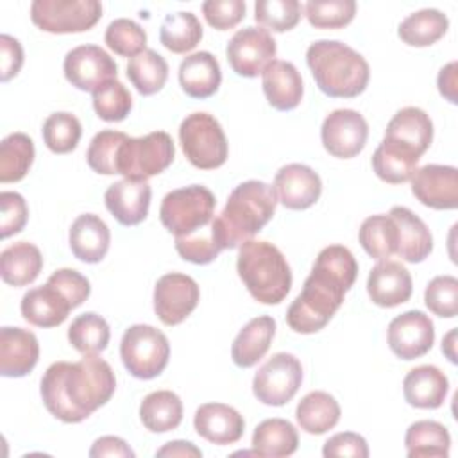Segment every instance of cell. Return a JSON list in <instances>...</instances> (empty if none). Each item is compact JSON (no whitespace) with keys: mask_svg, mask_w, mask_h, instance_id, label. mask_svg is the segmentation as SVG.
<instances>
[{"mask_svg":"<svg viewBox=\"0 0 458 458\" xmlns=\"http://www.w3.org/2000/svg\"><path fill=\"white\" fill-rule=\"evenodd\" d=\"M114 390V372L98 354H84L75 363H52L45 370L39 386L45 408L66 424L88 419L113 397Z\"/></svg>","mask_w":458,"mask_h":458,"instance_id":"1","label":"cell"},{"mask_svg":"<svg viewBox=\"0 0 458 458\" xmlns=\"http://www.w3.org/2000/svg\"><path fill=\"white\" fill-rule=\"evenodd\" d=\"M358 276V261L344 245L324 247L286 311V324L301 335L320 331L342 306Z\"/></svg>","mask_w":458,"mask_h":458,"instance_id":"2","label":"cell"},{"mask_svg":"<svg viewBox=\"0 0 458 458\" xmlns=\"http://www.w3.org/2000/svg\"><path fill=\"white\" fill-rule=\"evenodd\" d=\"M277 193L263 181H245L238 184L225 208L211 220V236L220 250L236 249L252 240L274 216Z\"/></svg>","mask_w":458,"mask_h":458,"instance_id":"3","label":"cell"},{"mask_svg":"<svg viewBox=\"0 0 458 458\" xmlns=\"http://www.w3.org/2000/svg\"><path fill=\"white\" fill-rule=\"evenodd\" d=\"M306 63L318 89L333 98H354L365 91L370 68L361 54L336 39H318L306 50Z\"/></svg>","mask_w":458,"mask_h":458,"instance_id":"4","label":"cell"},{"mask_svg":"<svg viewBox=\"0 0 458 458\" xmlns=\"http://www.w3.org/2000/svg\"><path fill=\"white\" fill-rule=\"evenodd\" d=\"M236 270L249 293L261 304H279L292 288L286 258L265 240H247L240 245Z\"/></svg>","mask_w":458,"mask_h":458,"instance_id":"5","label":"cell"},{"mask_svg":"<svg viewBox=\"0 0 458 458\" xmlns=\"http://www.w3.org/2000/svg\"><path fill=\"white\" fill-rule=\"evenodd\" d=\"M215 195L202 184H191L172 190L165 195L159 218L168 233L177 236H190L211 224L215 213Z\"/></svg>","mask_w":458,"mask_h":458,"instance_id":"6","label":"cell"},{"mask_svg":"<svg viewBox=\"0 0 458 458\" xmlns=\"http://www.w3.org/2000/svg\"><path fill=\"white\" fill-rule=\"evenodd\" d=\"M179 141L186 159L200 170H215L227 159V138L209 113H191L179 125Z\"/></svg>","mask_w":458,"mask_h":458,"instance_id":"7","label":"cell"},{"mask_svg":"<svg viewBox=\"0 0 458 458\" xmlns=\"http://www.w3.org/2000/svg\"><path fill=\"white\" fill-rule=\"evenodd\" d=\"M175 156L168 132L154 131L141 138H127L116 159V172L129 181H147L165 172Z\"/></svg>","mask_w":458,"mask_h":458,"instance_id":"8","label":"cell"},{"mask_svg":"<svg viewBox=\"0 0 458 458\" xmlns=\"http://www.w3.org/2000/svg\"><path fill=\"white\" fill-rule=\"evenodd\" d=\"M120 358L131 376L154 379L168 365V338L163 331L148 324L129 326L120 342Z\"/></svg>","mask_w":458,"mask_h":458,"instance_id":"9","label":"cell"},{"mask_svg":"<svg viewBox=\"0 0 458 458\" xmlns=\"http://www.w3.org/2000/svg\"><path fill=\"white\" fill-rule=\"evenodd\" d=\"M102 18L98 0H34L30 20L36 27L50 34L84 32Z\"/></svg>","mask_w":458,"mask_h":458,"instance_id":"10","label":"cell"},{"mask_svg":"<svg viewBox=\"0 0 458 458\" xmlns=\"http://www.w3.org/2000/svg\"><path fill=\"white\" fill-rule=\"evenodd\" d=\"M302 383V365L290 352H276L252 379L256 399L267 406H283L297 394Z\"/></svg>","mask_w":458,"mask_h":458,"instance_id":"11","label":"cell"},{"mask_svg":"<svg viewBox=\"0 0 458 458\" xmlns=\"http://www.w3.org/2000/svg\"><path fill=\"white\" fill-rule=\"evenodd\" d=\"M276 41L263 27H243L229 39L225 55L233 72L240 77H258L274 61Z\"/></svg>","mask_w":458,"mask_h":458,"instance_id":"12","label":"cell"},{"mask_svg":"<svg viewBox=\"0 0 458 458\" xmlns=\"http://www.w3.org/2000/svg\"><path fill=\"white\" fill-rule=\"evenodd\" d=\"M199 299L200 290L197 281L181 272L161 276L154 286V311L165 326L184 322L197 308Z\"/></svg>","mask_w":458,"mask_h":458,"instance_id":"13","label":"cell"},{"mask_svg":"<svg viewBox=\"0 0 458 458\" xmlns=\"http://www.w3.org/2000/svg\"><path fill=\"white\" fill-rule=\"evenodd\" d=\"M63 70L72 86L91 93L118 75V64L98 45H79L72 48L64 55Z\"/></svg>","mask_w":458,"mask_h":458,"instance_id":"14","label":"cell"},{"mask_svg":"<svg viewBox=\"0 0 458 458\" xmlns=\"http://www.w3.org/2000/svg\"><path fill=\"white\" fill-rule=\"evenodd\" d=\"M320 138L333 157L351 159L363 150L369 138V123L354 109H335L324 118Z\"/></svg>","mask_w":458,"mask_h":458,"instance_id":"15","label":"cell"},{"mask_svg":"<svg viewBox=\"0 0 458 458\" xmlns=\"http://www.w3.org/2000/svg\"><path fill=\"white\" fill-rule=\"evenodd\" d=\"M386 338L390 351L410 361L429 352L435 342V326L424 311L410 310L392 318Z\"/></svg>","mask_w":458,"mask_h":458,"instance_id":"16","label":"cell"},{"mask_svg":"<svg viewBox=\"0 0 458 458\" xmlns=\"http://www.w3.org/2000/svg\"><path fill=\"white\" fill-rule=\"evenodd\" d=\"M411 193L431 209L458 206V170L449 165H424L411 175Z\"/></svg>","mask_w":458,"mask_h":458,"instance_id":"17","label":"cell"},{"mask_svg":"<svg viewBox=\"0 0 458 458\" xmlns=\"http://www.w3.org/2000/svg\"><path fill=\"white\" fill-rule=\"evenodd\" d=\"M274 190L277 200L288 209H308L322 193V181L318 174L301 163H290L277 170L274 177Z\"/></svg>","mask_w":458,"mask_h":458,"instance_id":"18","label":"cell"},{"mask_svg":"<svg viewBox=\"0 0 458 458\" xmlns=\"http://www.w3.org/2000/svg\"><path fill=\"white\" fill-rule=\"evenodd\" d=\"M383 140L420 157L433 141V122L420 107H403L388 122Z\"/></svg>","mask_w":458,"mask_h":458,"instance_id":"19","label":"cell"},{"mask_svg":"<svg viewBox=\"0 0 458 458\" xmlns=\"http://www.w3.org/2000/svg\"><path fill=\"white\" fill-rule=\"evenodd\" d=\"M411 276L404 265L392 259L377 261L367 277V293L381 308H395L411 297Z\"/></svg>","mask_w":458,"mask_h":458,"instance_id":"20","label":"cell"},{"mask_svg":"<svg viewBox=\"0 0 458 458\" xmlns=\"http://www.w3.org/2000/svg\"><path fill=\"white\" fill-rule=\"evenodd\" d=\"M39 344L32 331L4 326L0 329V374L23 377L38 363Z\"/></svg>","mask_w":458,"mask_h":458,"instance_id":"21","label":"cell"},{"mask_svg":"<svg viewBox=\"0 0 458 458\" xmlns=\"http://www.w3.org/2000/svg\"><path fill=\"white\" fill-rule=\"evenodd\" d=\"M193 426L204 440L216 445L234 444L245 431V420L240 411L224 403H206L199 406Z\"/></svg>","mask_w":458,"mask_h":458,"instance_id":"22","label":"cell"},{"mask_svg":"<svg viewBox=\"0 0 458 458\" xmlns=\"http://www.w3.org/2000/svg\"><path fill=\"white\" fill-rule=\"evenodd\" d=\"M150 197H152V190L147 181H129V179H122L111 184L104 193L107 211L122 225L141 224L148 215Z\"/></svg>","mask_w":458,"mask_h":458,"instance_id":"23","label":"cell"},{"mask_svg":"<svg viewBox=\"0 0 458 458\" xmlns=\"http://www.w3.org/2000/svg\"><path fill=\"white\" fill-rule=\"evenodd\" d=\"M20 310L23 318L32 326L55 327L66 320L73 306L55 284L47 281L43 286L25 292Z\"/></svg>","mask_w":458,"mask_h":458,"instance_id":"24","label":"cell"},{"mask_svg":"<svg viewBox=\"0 0 458 458\" xmlns=\"http://www.w3.org/2000/svg\"><path fill=\"white\" fill-rule=\"evenodd\" d=\"M263 91L268 104L277 111L295 109L304 93L302 77L293 63L274 59L261 73Z\"/></svg>","mask_w":458,"mask_h":458,"instance_id":"25","label":"cell"},{"mask_svg":"<svg viewBox=\"0 0 458 458\" xmlns=\"http://www.w3.org/2000/svg\"><path fill=\"white\" fill-rule=\"evenodd\" d=\"M68 243L73 256L82 263H98L109 250L111 233L98 215L84 213L73 220Z\"/></svg>","mask_w":458,"mask_h":458,"instance_id":"26","label":"cell"},{"mask_svg":"<svg viewBox=\"0 0 458 458\" xmlns=\"http://www.w3.org/2000/svg\"><path fill=\"white\" fill-rule=\"evenodd\" d=\"M397 225V252L408 263L424 261L433 250V236L420 216L404 206H394L388 213Z\"/></svg>","mask_w":458,"mask_h":458,"instance_id":"27","label":"cell"},{"mask_svg":"<svg viewBox=\"0 0 458 458\" xmlns=\"http://www.w3.org/2000/svg\"><path fill=\"white\" fill-rule=\"evenodd\" d=\"M449 390L447 376L435 365H419L403 379V394L410 406L420 410L440 408Z\"/></svg>","mask_w":458,"mask_h":458,"instance_id":"28","label":"cell"},{"mask_svg":"<svg viewBox=\"0 0 458 458\" xmlns=\"http://www.w3.org/2000/svg\"><path fill=\"white\" fill-rule=\"evenodd\" d=\"M222 82V72L216 57L200 50L186 55L179 66V84L191 98H209L215 95Z\"/></svg>","mask_w":458,"mask_h":458,"instance_id":"29","label":"cell"},{"mask_svg":"<svg viewBox=\"0 0 458 458\" xmlns=\"http://www.w3.org/2000/svg\"><path fill=\"white\" fill-rule=\"evenodd\" d=\"M276 335V320L268 315L249 320L231 345V358L242 369L254 367L268 351Z\"/></svg>","mask_w":458,"mask_h":458,"instance_id":"30","label":"cell"},{"mask_svg":"<svg viewBox=\"0 0 458 458\" xmlns=\"http://www.w3.org/2000/svg\"><path fill=\"white\" fill-rule=\"evenodd\" d=\"M43 268L41 250L29 242H16L0 254V276L5 284L20 288L36 281Z\"/></svg>","mask_w":458,"mask_h":458,"instance_id":"31","label":"cell"},{"mask_svg":"<svg viewBox=\"0 0 458 458\" xmlns=\"http://www.w3.org/2000/svg\"><path fill=\"white\" fill-rule=\"evenodd\" d=\"M295 419L302 431L310 435H322L338 424L340 404L331 394L315 390L299 401Z\"/></svg>","mask_w":458,"mask_h":458,"instance_id":"32","label":"cell"},{"mask_svg":"<svg viewBox=\"0 0 458 458\" xmlns=\"http://www.w3.org/2000/svg\"><path fill=\"white\" fill-rule=\"evenodd\" d=\"M140 419L152 433L172 431L182 420V401L172 390L150 392L140 404Z\"/></svg>","mask_w":458,"mask_h":458,"instance_id":"33","label":"cell"},{"mask_svg":"<svg viewBox=\"0 0 458 458\" xmlns=\"http://www.w3.org/2000/svg\"><path fill=\"white\" fill-rule=\"evenodd\" d=\"M404 445L410 458H447L451 435L437 420H417L406 429Z\"/></svg>","mask_w":458,"mask_h":458,"instance_id":"34","label":"cell"},{"mask_svg":"<svg viewBox=\"0 0 458 458\" xmlns=\"http://www.w3.org/2000/svg\"><path fill=\"white\" fill-rule=\"evenodd\" d=\"M299 435L286 419H265L252 433V447L258 456H290L297 451Z\"/></svg>","mask_w":458,"mask_h":458,"instance_id":"35","label":"cell"},{"mask_svg":"<svg viewBox=\"0 0 458 458\" xmlns=\"http://www.w3.org/2000/svg\"><path fill=\"white\" fill-rule=\"evenodd\" d=\"M449 29L447 16L438 9H420L408 14L399 25V38L410 47H429Z\"/></svg>","mask_w":458,"mask_h":458,"instance_id":"36","label":"cell"},{"mask_svg":"<svg viewBox=\"0 0 458 458\" xmlns=\"http://www.w3.org/2000/svg\"><path fill=\"white\" fill-rule=\"evenodd\" d=\"M127 79L136 91L143 97L154 95L163 89L168 79V63L161 54L152 48L143 50L127 63Z\"/></svg>","mask_w":458,"mask_h":458,"instance_id":"37","label":"cell"},{"mask_svg":"<svg viewBox=\"0 0 458 458\" xmlns=\"http://www.w3.org/2000/svg\"><path fill=\"white\" fill-rule=\"evenodd\" d=\"M202 39V25L190 11H177L166 14L159 29V41L174 54H186L193 50Z\"/></svg>","mask_w":458,"mask_h":458,"instance_id":"38","label":"cell"},{"mask_svg":"<svg viewBox=\"0 0 458 458\" xmlns=\"http://www.w3.org/2000/svg\"><path fill=\"white\" fill-rule=\"evenodd\" d=\"M358 240L370 258L388 259L397 252V225L390 215H372L361 222Z\"/></svg>","mask_w":458,"mask_h":458,"instance_id":"39","label":"cell"},{"mask_svg":"<svg viewBox=\"0 0 458 458\" xmlns=\"http://www.w3.org/2000/svg\"><path fill=\"white\" fill-rule=\"evenodd\" d=\"M34 161V141L25 132H13L0 143V182L21 181Z\"/></svg>","mask_w":458,"mask_h":458,"instance_id":"40","label":"cell"},{"mask_svg":"<svg viewBox=\"0 0 458 458\" xmlns=\"http://www.w3.org/2000/svg\"><path fill=\"white\" fill-rule=\"evenodd\" d=\"M420 157L381 141L372 154V168L376 175L388 184H403L411 179L417 170V163Z\"/></svg>","mask_w":458,"mask_h":458,"instance_id":"41","label":"cell"},{"mask_svg":"<svg viewBox=\"0 0 458 458\" xmlns=\"http://www.w3.org/2000/svg\"><path fill=\"white\" fill-rule=\"evenodd\" d=\"M109 338L111 331L106 318L93 311L75 317L68 327V342L82 356L102 352L107 347Z\"/></svg>","mask_w":458,"mask_h":458,"instance_id":"42","label":"cell"},{"mask_svg":"<svg viewBox=\"0 0 458 458\" xmlns=\"http://www.w3.org/2000/svg\"><path fill=\"white\" fill-rule=\"evenodd\" d=\"M43 141L54 154H68L79 145L82 127L75 114L59 111L52 113L41 129Z\"/></svg>","mask_w":458,"mask_h":458,"instance_id":"43","label":"cell"},{"mask_svg":"<svg viewBox=\"0 0 458 458\" xmlns=\"http://www.w3.org/2000/svg\"><path fill=\"white\" fill-rule=\"evenodd\" d=\"M304 7L297 0H258L254 4L256 21L274 32L293 29L302 18Z\"/></svg>","mask_w":458,"mask_h":458,"instance_id":"44","label":"cell"},{"mask_svg":"<svg viewBox=\"0 0 458 458\" xmlns=\"http://www.w3.org/2000/svg\"><path fill=\"white\" fill-rule=\"evenodd\" d=\"M127 138L129 136L122 131L106 129V131L97 132L86 150V161H88L89 168L102 175L118 174L116 172L118 150Z\"/></svg>","mask_w":458,"mask_h":458,"instance_id":"45","label":"cell"},{"mask_svg":"<svg viewBox=\"0 0 458 458\" xmlns=\"http://www.w3.org/2000/svg\"><path fill=\"white\" fill-rule=\"evenodd\" d=\"M93 109L104 122H122L132 109V97L120 81L113 79L93 91Z\"/></svg>","mask_w":458,"mask_h":458,"instance_id":"46","label":"cell"},{"mask_svg":"<svg viewBox=\"0 0 458 458\" xmlns=\"http://www.w3.org/2000/svg\"><path fill=\"white\" fill-rule=\"evenodd\" d=\"M106 45L122 57H134L147 50V32L129 18L113 20L104 34Z\"/></svg>","mask_w":458,"mask_h":458,"instance_id":"47","label":"cell"},{"mask_svg":"<svg viewBox=\"0 0 458 458\" xmlns=\"http://www.w3.org/2000/svg\"><path fill=\"white\" fill-rule=\"evenodd\" d=\"M304 14L315 29H342L349 25L356 14L354 0H310Z\"/></svg>","mask_w":458,"mask_h":458,"instance_id":"48","label":"cell"},{"mask_svg":"<svg viewBox=\"0 0 458 458\" xmlns=\"http://www.w3.org/2000/svg\"><path fill=\"white\" fill-rule=\"evenodd\" d=\"M428 310L442 318H453L458 313V279L454 276L433 277L424 292Z\"/></svg>","mask_w":458,"mask_h":458,"instance_id":"49","label":"cell"},{"mask_svg":"<svg viewBox=\"0 0 458 458\" xmlns=\"http://www.w3.org/2000/svg\"><path fill=\"white\" fill-rule=\"evenodd\" d=\"M175 250L182 259L195 265H208L220 254V247L215 243L211 236V227L204 229V233L200 234L177 236Z\"/></svg>","mask_w":458,"mask_h":458,"instance_id":"50","label":"cell"},{"mask_svg":"<svg viewBox=\"0 0 458 458\" xmlns=\"http://www.w3.org/2000/svg\"><path fill=\"white\" fill-rule=\"evenodd\" d=\"M243 0H206L202 4V14L206 21L218 30L236 27L245 18Z\"/></svg>","mask_w":458,"mask_h":458,"instance_id":"51","label":"cell"},{"mask_svg":"<svg viewBox=\"0 0 458 458\" xmlns=\"http://www.w3.org/2000/svg\"><path fill=\"white\" fill-rule=\"evenodd\" d=\"M0 206V236L5 240L25 227L29 218V208L25 199L18 191H2Z\"/></svg>","mask_w":458,"mask_h":458,"instance_id":"52","label":"cell"},{"mask_svg":"<svg viewBox=\"0 0 458 458\" xmlns=\"http://www.w3.org/2000/svg\"><path fill=\"white\" fill-rule=\"evenodd\" d=\"M48 283L55 284L72 302L73 308L81 306L91 293V286L88 277H84L81 272L73 268H59L50 277Z\"/></svg>","mask_w":458,"mask_h":458,"instance_id":"53","label":"cell"},{"mask_svg":"<svg viewBox=\"0 0 458 458\" xmlns=\"http://www.w3.org/2000/svg\"><path fill=\"white\" fill-rule=\"evenodd\" d=\"M322 454L326 458L329 456H352V458H367L369 456V445L367 440L352 431L336 433L331 438L324 442Z\"/></svg>","mask_w":458,"mask_h":458,"instance_id":"54","label":"cell"},{"mask_svg":"<svg viewBox=\"0 0 458 458\" xmlns=\"http://www.w3.org/2000/svg\"><path fill=\"white\" fill-rule=\"evenodd\" d=\"M23 64V48L20 41L9 34L0 36V81L7 82Z\"/></svg>","mask_w":458,"mask_h":458,"instance_id":"55","label":"cell"},{"mask_svg":"<svg viewBox=\"0 0 458 458\" xmlns=\"http://www.w3.org/2000/svg\"><path fill=\"white\" fill-rule=\"evenodd\" d=\"M91 458H100V456H116V458H134V451L129 447V444L120 438V437H100L93 442L89 449Z\"/></svg>","mask_w":458,"mask_h":458,"instance_id":"56","label":"cell"},{"mask_svg":"<svg viewBox=\"0 0 458 458\" xmlns=\"http://www.w3.org/2000/svg\"><path fill=\"white\" fill-rule=\"evenodd\" d=\"M456 73H458V64H456V61H451L449 64H445V66L438 72V77H437V84H438L440 95H442L445 100H449L451 104H456V102H458V95H456L458 79H456Z\"/></svg>","mask_w":458,"mask_h":458,"instance_id":"57","label":"cell"},{"mask_svg":"<svg viewBox=\"0 0 458 458\" xmlns=\"http://www.w3.org/2000/svg\"><path fill=\"white\" fill-rule=\"evenodd\" d=\"M156 456H195L200 458L202 451L186 440H172L156 451Z\"/></svg>","mask_w":458,"mask_h":458,"instance_id":"58","label":"cell"},{"mask_svg":"<svg viewBox=\"0 0 458 458\" xmlns=\"http://www.w3.org/2000/svg\"><path fill=\"white\" fill-rule=\"evenodd\" d=\"M442 352L449 358L451 363H456V327L451 329L442 340Z\"/></svg>","mask_w":458,"mask_h":458,"instance_id":"59","label":"cell"}]
</instances>
